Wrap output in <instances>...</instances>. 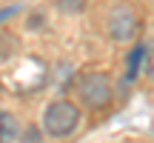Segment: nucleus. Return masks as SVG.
I'll return each instance as SVG.
<instances>
[{
    "label": "nucleus",
    "mask_w": 154,
    "mask_h": 143,
    "mask_svg": "<svg viewBox=\"0 0 154 143\" xmlns=\"http://www.w3.org/2000/svg\"><path fill=\"white\" fill-rule=\"evenodd\" d=\"M80 126V109L72 100H54L43 112V129L51 138H69Z\"/></svg>",
    "instance_id": "f257e3e1"
},
{
    "label": "nucleus",
    "mask_w": 154,
    "mask_h": 143,
    "mask_svg": "<svg viewBox=\"0 0 154 143\" xmlns=\"http://www.w3.org/2000/svg\"><path fill=\"white\" fill-rule=\"evenodd\" d=\"M77 97L91 109H103L111 103V83L100 72H88V75L77 77Z\"/></svg>",
    "instance_id": "f03ea898"
},
{
    "label": "nucleus",
    "mask_w": 154,
    "mask_h": 143,
    "mask_svg": "<svg viewBox=\"0 0 154 143\" xmlns=\"http://www.w3.org/2000/svg\"><path fill=\"white\" fill-rule=\"evenodd\" d=\"M140 29V20L137 14H134L131 6H114L109 14V34L111 40H117V43H126V40H131L134 34H137Z\"/></svg>",
    "instance_id": "7ed1b4c3"
},
{
    "label": "nucleus",
    "mask_w": 154,
    "mask_h": 143,
    "mask_svg": "<svg viewBox=\"0 0 154 143\" xmlns=\"http://www.w3.org/2000/svg\"><path fill=\"white\" fill-rule=\"evenodd\" d=\"M143 55H146V46H143V43H137V46L131 49V55H128V69H126V80H128V83L137 77L140 66H143Z\"/></svg>",
    "instance_id": "20e7f679"
},
{
    "label": "nucleus",
    "mask_w": 154,
    "mask_h": 143,
    "mask_svg": "<svg viewBox=\"0 0 154 143\" xmlns=\"http://www.w3.org/2000/svg\"><path fill=\"white\" fill-rule=\"evenodd\" d=\"M17 135V123H14V115L0 109V143H9L11 138Z\"/></svg>",
    "instance_id": "39448f33"
},
{
    "label": "nucleus",
    "mask_w": 154,
    "mask_h": 143,
    "mask_svg": "<svg viewBox=\"0 0 154 143\" xmlns=\"http://www.w3.org/2000/svg\"><path fill=\"white\" fill-rule=\"evenodd\" d=\"M143 66H146V75L154 77V40L146 46V55H143Z\"/></svg>",
    "instance_id": "423d86ee"
},
{
    "label": "nucleus",
    "mask_w": 154,
    "mask_h": 143,
    "mask_svg": "<svg viewBox=\"0 0 154 143\" xmlns=\"http://www.w3.org/2000/svg\"><path fill=\"white\" fill-rule=\"evenodd\" d=\"M57 6H60L63 11H80L83 9V0H57Z\"/></svg>",
    "instance_id": "0eeeda50"
},
{
    "label": "nucleus",
    "mask_w": 154,
    "mask_h": 143,
    "mask_svg": "<svg viewBox=\"0 0 154 143\" xmlns=\"http://www.w3.org/2000/svg\"><path fill=\"white\" fill-rule=\"evenodd\" d=\"M0 92H3V83H0Z\"/></svg>",
    "instance_id": "6e6552de"
}]
</instances>
